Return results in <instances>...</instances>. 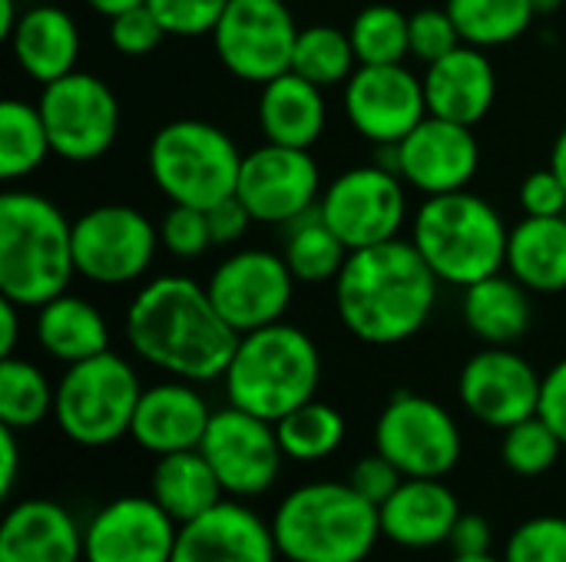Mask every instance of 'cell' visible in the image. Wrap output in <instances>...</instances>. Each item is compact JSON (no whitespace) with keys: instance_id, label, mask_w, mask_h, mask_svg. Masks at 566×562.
<instances>
[{"instance_id":"30bf717a","label":"cell","mask_w":566,"mask_h":562,"mask_svg":"<svg viewBox=\"0 0 566 562\" xmlns=\"http://www.w3.org/2000/svg\"><path fill=\"white\" fill-rule=\"evenodd\" d=\"M159 245L153 219L123 202L96 205L73 222L76 275L93 285L119 288L139 282L153 268Z\"/></svg>"},{"instance_id":"60d3db41","label":"cell","mask_w":566,"mask_h":562,"mask_svg":"<svg viewBox=\"0 0 566 562\" xmlns=\"http://www.w3.org/2000/svg\"><path fill=\"white\" fill-rule=\"evenodd\" d=\"M159 238H163V248L169 255L182 258V262L206 255L212 248V232H209L206 209L169 202V212L159 222Z\"/></svg>"},{"instance_id":"d6986e66","label":"cell","mask_w":566,"mask_h":562,"mask_svg":"<svg viewBox=\"0 0 566 562\" xmlns=\"http://www.w3.org/2000/svg\"><path fill=\"white\" fill-rule=\"evenodd\" d=\"M541 388L544 374H537L524 354L494 344L471 354L458 378V397L464 411L497 431L534 417L541 407Z\"/></svg>"},{"instance_id":"f907efd6","label":"cell","mask_w":566,"mask_h":562,"mask_svg":"<svg viewBox=\"0 0 566 562\" xmlns=\"http://www.w3.org/2000/svg\"><path fill=\"white\" fill-rule=\"evenodd\" d=\"M20 474V447H17V431L0 424V497L13 494Z\"/></svg>"},{"instance_id":"2e32d148","label":"cell","mask_w":566,"mask_h":562,"mask_svg":"<svg viewBox=\"0 0 566 562\" xmlns=\"http://www.w3.org/2000/svg\"><path fill=\"white\" fill-rule=\"evenodd\" d=\"M235 195L255 222L289 225L318 209L322 172L312 159V149L262 142L259 149L242 156Z\"/></svg>"},{"instance_id":"4316f807","label":"cell","mask_w":566,"mask_h":562,"mask_svg":"<svg viewBox=\"0 0 566 562\" xmlns=\"http://www.w3.org/2000/svg\"><path fill=\"white\" fill-rule=\"evenodd\" d=\"M328 123L325 89L298 73H282L269 79L259 93V129L265 142L312 149Z\"/></svg>"},{"instance_id":"d4e9b609","label":"cell","mask_w":566,"mask_h":562,"mask_svg":"<svg viewBox=\"0 0 566 562\" xmlns=\"http://www.w3.org/2000/svg\"><path fill=\"white\" fill-rule=\"evenodd\" d=\"M0 562H83V530L53 500H20L0 523Z\"/></svg>"},{"instance_id":"6f0895ef","label":"cell","mask_w":566,"mask_h":562,"mask_svg":"<svg viewBox=\"0 0 566 562\" xmlns=\"http://www.w3.org/2000/svg\"><path fill=\"white\" fill-rule=\"evenodd\" d=\"M448 562H504V560H497V556H491V553H474V556H451Z\"/></svg>"},{"instance_id":"f35d334b","label":"cell","mask_w":566,"mask_h":562,"mask_svg":"<svg viewBox=\"0 0 566 562\" xmlns=\"http://www.w3.org/2000/svg\"><path fill=\"white\" fill-rule=\"evenodd\" d=\"M564 450V441L554 434V427L534 414L514 427L504 431V441H501V457H504V467L517 477H541L547 474L557 457Z\"/></svg>"},{"instance_id":"ac0fdd59","label":"cell","mask_w":566,"mask_h":562,"mask_svg":"<svg viewBox=\"0 0 566 562\" xmlns=\"http://www.w3.org/2000/svg\"><path fill=\"white\" fill-rule=\"evenodd\" d=\"M345 116L375 146H398L424 116V79L405 63L358 66L345 83Z\"/></svg>"},{"instance_id":"e575fe53","label":"cell","mask_w":566,"mask_h":562,"mask_svg":"<svg viewBox=\"0 0 566 562\" xmlns=\"http://www.w3.org/2000/svg\"><path fill=\"white\" fill-rule=\"evenodd\" d=\"M275 434H279L285 460L318 464V460L332 457L342 447L345 417H342L338 407L312 397L302 407H295L292 414H285L282 421H275Z\"/></svg>"},{"instance_id":"ba28073f","label":"cell","mask_w":566,"mask_h":562,"mask_svg":"<svg viewBox=\"0 0 566 562\" xmlns=\"http://www.w3.org/2000/svg\"><path fill=\"white\" fill-rule=\"evenodd\" d=\"M143 384L126 358L103 351L66 364L56 384L53 417L76 447H109L133 431Z\"/></svg>"},{"instance_id":"f1b7e54d","label":"cell","mask_w":566,"mask_h":562,"mask_svg":"<svg viewBox=\"0 0 566 562\" xmlns=\"http://www.w3.org/2000/svg\"><path fill=\"white\" fill-rule=\"evenodd\" d=\"M507 272L534 295L566 291V215H524L511 229Z\"/></svg>"},{"instance_id":"74e56055","label":"cell","mask_w":566,"mask_h":562,"mask_svg":"<svg viewBox=\"0 0 566 562\" xmlns=\"http://www.w3.org/2000/svg\"><path fill=\"white\" fill-rule=\"evenodd\" d=\"M408 13H401L391 3H368L355 13L348 36L358 56V66H378V63H405L411 56V36H408Z\"/></svg>"},{"instance_id":"8fae6325","label":"cell","mask_w":566,"mask_h":562,"mask_svg":"<svg viewBox=\"0 0 566 562\" xmlns=\"http://www.w3.org/2000/svg\"><path fill=\"white\" fill-rule=\"evenodd\" d=\"M375 450L385 454L405 477L444 480L464 450L461 427L434 397L398 391L375 424Z\"/></svg>"},{"instance_id":"bcb514c9","label":"cell","mask_w":566,"mask_h":562,"mask_svg":"<svg viewBox=\"0 0 566 562\" xmlns=\"http://www.w3.org/2000/svg\"><path fill=\"white\" fill-rule=\"evenodd\" d=\"M517 199L524 215H566V185L554 169L531 172L521 182Z\"/></svg>"},{"instance_id":"db71d44e","label":"cell","mask_w":566,"mask_h":562,"mask_svg":"<svg viewBox=\"0 0 566 562\" xmlns=\"http://www.w3.org/2000/svg\"><path fill=\"white\" fill-rule=\"evenodd\" d=\"M17 23H20L17 0H0V33H3V36H10Z\"/></svg>"},{"instance_id":"5bb4252c","label":"cell","mask_w":566,"mask_h":562,"mask_svg":"<svg viewBox=\"0 0 566 562\" xmlns=\"http://www.w3.org/2000/svg\"><path fill=\"white\" fill-rule=\"evenodd\" d=\"M199 450L212 464L226 497L235 500H252L272 490L285 460L275 424L232 404L212 411Z\"/></svg>"},{"instance_id":"681fc988","label":"cell","mask_w":566,"mask_h":562,"mask_svg":"<svg viewBox=\"0 0 566 562\" xmlns=\"http://www.w3.org/2000/svg\"><path fill=\"white\" fill-rule=\"evenodd\" d=\"M451 550L458 556H474V553H491L494 543V530L481 513H461V520L451 530Z\"/></svg>"},{"instance_id":"7c38bea8","label":"cell","mask_w":566,"mask_h":562,"mask_svg":"<svg viewBox=\"0 0 566 562\" xmlns=\"http://www.w3.org/2000/svg\"><path fill=\"white\" fill-rule=\"evenodd\" d=\"M298 30L285 0H229L212 30V43L232 76L265 86L292 70Z\"/></svg>"},{"instance_id":"8992f818","label":"cell","mask_w":566,"mask_h":562,"mask_svg":"<svg viewBox=\"0 0 566 562\" xmlns=\"http://www.w3.org/2000/svg\"><path fill=\"white\" fill-rule=\"evenodd\" d=\"M411 242L438 282L468 288L507 268L511 229L504 215L471 189L428 195L411 219Z\"/></svg>"},{"instance_id":"6da1fadb","label":"cell","mask_w":566,"mask_h":562,"mask_svg":"<svg viewBox=\"0 0 566 562\" xmlns=\"http://www.w3.org/2000/svg\"><path fill=\"white\" fill-rule=\"evenodd\" d=\"M126 341L136 358L163 374L209 384L226 374L239 331L219 315L206 285L186 275H159L133 295Z\"/></svg>"},{"instance_id":"83f0119b","label":"cell","mask_w":566,"mask_h":562,"mask_svg":"<svg viewBox=\"0 0 566 562\" xmlns=\"http://www.w3.org/2000/svg\"><path fill=\"white\" fill-rule=\"evenodd\" d=\"M531 288L521 285L511 272H494L474 285L464 288L461 298V318L474 338L494 348H511L517 344L534 321V305H531Z\"/></svg>"},{"instance_id":"7402d4cb","label":"cell","mask_w":566,"mask_h":562,"mask_svg":"<svg viewBox=\"0 0 566 562\" xmlns=\"http://www.w3.org/2000/svg\"><path fill=\"white\" fill-rule=\"evenodd\" d=\"M209 421H212V411L206 397L196 391V384L172 378V381L143 388L129 437L143 450L166 457L179 450H196L206 437Z\"/></svg>"},{"instance_id":"f546056e","label":"cell","mask_w":566,"mask_h":562,"mask_svg":"<svg viewBox=\"0 0 566 562\" xmlns=\"http://www.w3.org/2000/svg\"><path fill=\"white\" fill-rule=\"evenodd\" d=\"M36 344L63 364H76L86 358H96L109 351V328L96 305H90L80 295H56L46 305L36 308L33 325Z\"/></svg>"},{"instance_id":"f6af8a7d","label":"cell","mask_w":566,"mask_h":562,"mask_svg":"<svg viewBox=\"0 0 566 562\" xmlns=\"http://www.w3.org/2000/svg\"><path fill=\"white\" fill-rule=\"evenodd\" d=\"M401 480H405V474L385 457V454H371V457H361L355 467H352V477H348V484L368 500V503H375V507H381L398 487H401Z\"/></svg>"},{"instance_id":"e0dca14e","label":"cell","mask_w":566,"mask_h":562,"mask_svg":"<svg viewBox=\"0 0 566 562\" xmlns=\"http://www.w3.org/2000/svg\"><path fill=\"white\" fill-rule=\"evenodd\" d=\"M385 152L391 156L388 166L424 199L468 189L481 166L474 126H461L431 113L398 146H385Z\"/></svg>"},{"instance_id":"836d02e7","label":"cell","mask_w":566,"mask_h":562,"mask_svg":"<svg viewBox=\"0 0 566 562\" xmlns=\"http://www.w3.org/2000/svg\"><path fill=\"white\" fill-rule=\"evenodd\" d=\"M444 7L461 40L481 50L521 40L537 17L531 0H448Z\"/></svg>"},{"instance_id":"f5cc1de1","label":"cell","mask_w":566,"mask_h":562,"mask_svg":"<svg viewBox=\"0 0 566 562\" xmlns=\"http://www.w3.org/2000/svg\"><path fill=\"white\" fill-rule=\"evenodd\" d=\"M93 13H99V17H116V13H123V10H129V7H139V3H146V0H83Z\"/></svg>"},{"instance_id":"603a6c76","label":"cell","mask_w":566,"mask_h":562,"mask_svg":"<svg viewBox=\"0 0 566 562\" xmlns=\"http://www.w3.org/2000/svg\"><path fill=\"white\" fill-rule=\"evenodd\" d=\"M424 99L428 113L478 126L497 99V73L481 46L461 43L448 56L424 66Z\"/></svg>"},{"instance_id":"d6a6232c","label":"cell","mask_w":566,"mask_h":562,"mask_svg":"<svg viewBox=\"0 0 566 562\" xmlns=\"http://www.w3.org/2000/svg\"><path fill=\"white\" fill-rule=\"evenodd\" d=\"M53 152L40 106L27 99L0 103V179L17 182L33 176Z\"/></svg>"},{"instance_id":"3957f363","label":"cell","mask_w":566,"mask_h":562,"mask_svg":"<svg viewBox=\"0 0 566 562\" xmlns=\"http://www.w3.org/2000/svg\"><path fill=\"white\" fill-rule=\"evenodd\" d=\"M76 275L73 222L40 192L0 195V295L20 308H40L63 295Z\"/></svg>"},{"instance_id":"c3c4849f","label":"cell","mask_w":566,"mask_h":562,"mask_svg":"<svg viewBox=\"0 0 566 562\" xmlns=\"http://www.w3.org/2000/svg\"><path fill=\"white\" fill-rule=\"evenodd\" d=\"M537 414L554 427V434L564 441L566 447V358L564 361H557V364L544 374Z\"/></svg>"},{"instance_id":"ab89813d","label":"cell","mask_w":566,"mask_h":562,"mask_svg":"<svg viewBox=\"0 0 566 562\" xmlns=\"http://www.w3.org/2000/svg\"><path fill=\"white\" fill-rule=\"evenodd\" d=\"M504 562H566V517L521 523L504 547Z\"/></svg>"},{"instance_id":"cb8c5ba5","label":"cell","mask_w":566,"mask_h":562,"mask_svg":"<svg viewBox=\"0 0 566 562\" xmlns=\"http://www.w3.org/2000/svg\"><path fill=\"white\" fill-rule=\"evenodd\" d=\"M381 537L401 550H434L451 540L454 523L461 520V503L431 477H405L401 487L378 507Z\"/></svg>"},{"instance_id":"7bdbcfd3","label":"cell","mask_w":566,"mask_h":562,"mask_svg":"<svg viewBox=\"0 0 566 562\" xmlns=\"http://www.w3.org/2000/svg\"><path fill=\"white\" fill-rule=\"evenodd\" d=\"M166 36L169 33L149 3H139V7H129V10L109 17V43L123 56H149Z\"/></svg>"},{"instance_id":"484cf974","label":"cell","mask_w":566,"mask_h":562,"mask_svg":"<svg viewBox=\"0 0 566 562\" xmlns=\"http://www.w3.org/2000/svg\"><path fill=\"white\" fill-rule=\"evenodd\" d=\"M7 40H10V53L17 66L43 86L73 73L80 60V46H83L76 20L63 7H53V3H36L23 10L20 23L13 26Z\"/></svg>"},{"instance_id":"4dcf8cb0","label":"cell","mask_w":566,"mask_h":562,"mask_svg":"<svg viewBox=\"0 0 566 562\" xmlns=\"http://www.w3.org/2000/svg\"><path fill=\"white\" fill-rule=\"evenodd\" d=\"M149 497L182 527L202 517L206 510H212L216 503H222L226 490L212 464L206 460V454L196 447V450H179V454H166L156 460L153 477H149Z\"/></svg>"},{"instance_id":"277c9868","label":"cell","mask_w":566,"mask_h":562,"mask_svg":"<svg viewBox=\"0 0 566 562\" xmlns=\"http://www.w3.org/2000/svg\"><path fill=\"white\" fill-rule=\"evenodd\" d=\"M269 523L279 556L289 562H365L381 540L378 507L335 480L292 490Z\"/></svg>"},{"instance_id":"52a82bcc","label":"cell","mask_w":566,"mask_h":562,"mask_svg":"<svg viewBox=\"0 0 566 562\" xmlns=\"http://www.w3.org/2000/svg\"><path fill=\"white\" fill-rule=\"evenodd\" d=\"M242 156L226 129L206 119H172L149 139L146 166L169 202L212 209L235 195Z\"/></svg>"},{"instance_id":"9a60e30c","label":"cell","mask_w":566,"mask_h":562,"mask_svg":"<svg viewBox=\"0 0 566 562\" xmlns=\"http://www.w3.org/2000/svg\"><path fill=\"white\" fill-rule=\"evenodd\" d=\"M219 315L239 331L285 321V311L295 298V275L289 262L265 248H242L216 265L206 282Z\"/></svg>"},{"instance_id":"ee69618b","label":"cell","mask_w":566,"mask_h":562,"mask_svg":"<svg viewBox=\"0 0 566 562\" xmlns=\"http://www.w3.org/2000/svg\"><path fill=\"white\" fill-rule=\"evenodd\" d=\"M169 36H206L216 30L229 0H146Z\"/></svg>"},{"instance_id":"d590c367","label":"cell","mask_w":566,"mask_h":562,"mask_svg":"<svg viewBox=\"0 0 566 562\" xmlns=\"http://www.w3.org/2000/svg\"><path fill=\"white\" fill-rule=\"evenodd\" d=\"M355 70H358V56H355L348 30L332 26V23H312L298 30L292 73L328 89V86L348 83Z\"/></svg>"},{"instance_id":"1f68e13d","label":"cell","mask_w":566,"mask_h":562,"mask_svg":"<svg viewBox=\"0 0 566 562\" xmlns=\"http://www.w3.org/2000/svg\"><path fill=\"white\" fill-rule=\"evenodd\" d=\"M348 255H352L348 245L335 235V229L322 219L318 209H312L302 219L285 225L282 258L289 262L295 282H305V285L335 282L342 275Z\"/></svg>"},{"instance_id":"ffe728a7","label":"cell","mask_w":566,"mask_h":562,"mask_svg":"<svg viewBox=\"0 0 566 562\" xmlns=\"http://www.w3.org/2000/svg\"><path fill=\"white\" fill-rule=\"evenodd\" d=\"M179 523L153 497H119L83 530V562H172Z\"/></svg>"},{"instance_id":"b9f144b4","label":"cell","mask_w":566,"mask_h":562,"mask_svg":"<svg viewBox=\"0 0 566 562\" xmlns=\"http://www.w3.org/2000/svg\"><path fill=\"white\" fill-rule=\"evenodd\" d=\"M408 36H411V56L421 60L424 66L448 56L454 46H461V33L448 13V7H424L415 10L408 20Z\"/></svg>"},{"instance_id":"816d5d0a","label":"cell","mask_w":566,"mask_h":562,"mask_svg":"<svg viewBox=\"0 0 566 562\" xmlns=\"http://www.w3.org/2000/svg\"><path fill=\"white\" fill-rule=\"evenodd\" d=\"M20 305L0 295V358H10L17 348V335H20Z\"/></svg>"},{"instance_id":"4fadbf2b","label":"cell","mask_w":566,"mask_h":562,"mask_svg":"<svg viewBox=\"0 0 566 562\" xmlns=\"http://www.w3.org/2000/svg\"><path fill=\"white\" fill-rule=\"evenodd\" d=\"M36 106L46 123L53 156L66 162H96L119 136L116 93L93 73L73 70L46 83Z\"/></svg>"},{"instance_id":"7a4b0ae2","label":"cell","mask_w":566,"mask_h":562,"mask_svg":"<svg viewBox=\"0 0 566 562\" xmlns=\"http://www.w3.org/2000/svg\"><path fill=\"white\" fill-rule=\"evenodd\" d=\"M438 285L415 242L391 238L348 255L335 278V311L358 341L391 348L411 341L431 321Z\"/></svg>"},{"instance_id":"44dd1931","label":"cell","mask_w":566,"mask_h":562,"mask_svg":"<svg viewBox=\"0 0 566 562\" xmlns=\"http://www.w3.org/2000/svg\"><path fill=\"white\" fill-rule=\"evenodd\" d=\"M272 523L242 500H222L179 527L172 562H279Z\"/></svg>"},{"instance_id":"9c48e42d","label":"cell","mask_w":566,"mask_h":562,"mask_svg":"<svg viewBox=\"0 0 566 562\" xmlns=\"http://www.w3.org/2000/svg\"><path fill=\"white\" fill-rule=\"evenodd\" d=\"M322 219L348 252L401 238L408 222V182L385 162H368L335 176L318 199Z\"/></svg>"},{"instance_id":"11a10c76","label":"cell","mask_w":566,"mask_h":562,"mask_svg":"<svg viewBox=\"0 0 566 562\" xmlns=\"http://www.w3.org/2000/svg\"><path fill=\"white\" fill-rule=\"evenodd\" d=\"M551 169L564 179L566 185V126L564 132L557 136V142H554V152H551Z\"/></svg>"},{"instance_id":"8d00e7d4","label":"cell","mask_w":566,"mask_h":562,"mask_svg":"<svg viewBox=\"0 0 566 562\" xmlns=\"http://www.w3.org/2000/svg\"><path fill=\"white\" fill-rule=\"evenodd\" d=\"M56 404V388H50L46 374L20 358L0 361V424L13 431H30L50 417Z\"/></svg>"},{"instance_id":"7dc6e473","label":"cell","mask_w":566,"mask_h":562,"mask_svg":"<svg viewBox=\"0 0 566 562\" xmlns=\"http://www.w3.org/2000/svg\"><path fill=\"white\" fill-rule=\"evenodd\" d=\"M206 215H209L212 245H235L249 232V225L255 222L239 195H229V199L216 202L212 209H206Z\"/></svg>"},{"instance_id":"5b68a950","label":"cell","mask_w":566,"mask_h":562,"mask_svg":"<svg viewBox=\"0 0 566 562\" xmlns=\"http://www.w3.org/2000/svg\"><path fill=\"white\" fill-rule=\"evenodd\" d=\"M222 384L232 407H242L275 424L318 394V344L289 321H275L249 335H239Z\"/></svg>"},{"instance_id":"9f6ffc18","label":"cell","mask_w":566,"mask_h":562,"mask_svg":"<svg viewBox=\"0 0 566 562\" xmlns=\"http://www.w3.org/2000/svg\"><path fill=\"white\" fill-rule=\"evenodd\" d=\"M531 3H534V13L537 17H547V13H557L566 0H531Z\"/></svg>"}]
</instances>
